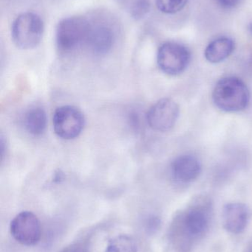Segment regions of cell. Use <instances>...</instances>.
I'll return each mask as SVG.
<instances>
[{"mask_svg":"<svg viewBox=\"0 0 252 252\" xmlns=\"http://www.w3.org/2000/svg\"><path fill=\"white\" fill-rule=\"evenodd\" d=\"M115 41L113 31L105 25H92L85 45L94 54L100 56L108 53Z\"/></svg>","mask_w":252,"mask_h":252,"instance_id":"obj_11","label":"cell"},{"mask_svg":"<svg viewBox=\"0 0 252 252\" xmlns=\"http://www.w3.org/2000/svg\"><path fill=\"white\" fill-rule=\"evenodd\" d=\"M45 111L41 107H34L27 111L24 116V126L28 133L34 136L42 134L47 127Z\"/></svg>","mask_w":252,"mask_h":252,"instance_id":"obj_13","label":"cell"},{"mask_svg":"<svg viewBox=\"0 0 252 252\" xmlns=\"http://www.w3.org/2000/svg\"><path fill=\"white\" fill-rule=\"evenodd\" d=\"M189 0H155L160 11L167 14H174L180 11L187 4Z\"/></svg>","mask_w":252,"mask_h":252,"instance_id":"obj_15","label":"cell"},{"mask_svg":"<svg viewBox=\"0 0 252 252\" xmlns=\"http://www.w3.org/2000/svg\"><path fill=\"white\" fill-rule=\"evenodd\" d=\"M250 220V211L246 204L240 202L226 204L222 211V224L226 232L232 235H241L247 229Z\"/></svg>","mask_w":252,"mask_h":252,"instance_id":"obj_9","label":"cell"},{"mask_svg":"<svg viewBox=\"0 0 252 252\" xmlns=\"http://www.w3.org/2000/svg\"><path fill=\"white\" fill-rule=\"evenodd\" d=\"M247 252H252V243L250 244V247L247 249Z\"/></svg>","mask_w":252,"mask_h":252,"instance_id":"obj_21","label":"cell"},{"mask_svg":"<svg viewBox=\"0 0 252 252\" xmlns=\"http://www.w3.org/2000/svg\"><path fill=\"white\" fill-rule=\"evenodd\" d=\"M220 5L226 8H232L239 3L240 0H216Z\"/></svg>","mask_w":252,"mask_h":252,"instance_id":"obj_19","label":"cell"},{"mask_svg":"<svg viewBox=\"0 0 252 252\" xmlns=\"http://www.w3.org/2000/svg\"><path fill=\"white\" fill-rule=\"evenodd\" d=\"M161 227V220L156 216H150L144 222V228L149 235H155Z\"/></svg>","mask_w":252,"mask_h":252,"instance_id":"obj_17","label":"cell"},{"mask_svg":"<svg viewBox=\"0 0 252 252\" xmlns=\"http://www.w3.org/2000/svg\"><path fill=\"white\" fill-rule=\"evenodd\" d=\"M189 50L183 44L177 42L164 43L158 49L157 62L164 73L177 75L187 68L190 62Z\"/></svg>","mask_w":252,"mask_h":252,"instance_id":"obj_5","label":"cell"},{"mask_svg":"<svg viewBox=\"0 0 252 252\" xmlns=\"http://www.w3.org/2000/svg\"><path fill=\"white\" fill-rule=\"evenodd\" d=\"M201 173V162L192 155L180 156L171 164L172 177L179 185L192 183L198 179Z\"/></svg>","mask_w":252,"mask_h":252,"instance_id":"obj_10","label":"cell"},{"mask_svg":"<svg viewBox=\"0 0 252 252\" xmlns=\"http://www.w3.org/2000/svg\"><path fill=\"white\" fill-rule=\"evenodd\" d=\"M10 232L16 242L33 247L36 245L41 238V223L32 212L23 211L16 215L10 222Z\"/></svg>","mask_w":252,"mask_h":252,"instance_id":"obj_7","label":"cell"},{"mask_svg":"<svg viewBox=\"0 0 252 252\" xmlns=\"http://www.w3.org/2000/svg\"><path fill=\"white\" fill-rule=\"evenodd\" d=\"M249 31H250V33L251 34L252 36V22L249 25Z\"/></svg>","mask_w":252,"mask_h":252,"instance_id":"obj_20","label":"cell"},{"mask_svg":"<svg viewBox=\"0 0 252 252\" xmlns=\"http://www.w3.org/2000/svg\"><path fill=\"white\" fill-rule=\"evenodd\" d=\"M127 6L133 17L136 19H142L149 11L150 0H130Z\"/></svg>","mask_w":252,"mask_h":252,"instance_id":"obj_16","label":"cell"},{"mask_svg":"<svg viewBox=\"0 0 252 252\" xmlns=\"http://www.w3.org/2000/svg\"><path fill=\"white\" fill-rule=\"evenodd\" d=\"M44 22L38 15L26 12L19 15L11 26V38L16 47L22 50L35 48L44 34Z\"/></svg>","mask_w":252,"mask_h":252,"instance_id":"obj_3","label":"cell"},{"mask_svg":"<svg viewBox=\"0 0 252 252\" xmlns=\"http://www.w3.org/2000/svg\"><path fill=\"white\" fill-rule=\"evenodd\" d=\"M213 99L216 106L223 112H241L250 103V90L240 78L226 77L216 84Z\"/></svg>","mask_w":252,"mask_h":252,"instance_id":"obj_2","label":"cell"},{"mask_svg":"<svg viewBox=\"0 0 252 252\" xmlns=\"http://www.w3.org/2000/svg\"><path fill=\"white\" fill-rule=\"evenodd\" d=\"M235 50V42L232 38L220 37L215 39L205 50L206 59L210 63H217L226 60Z\"/></svg>","mask_w":252,"mask_h":252,"instance_id":"obj_12","label":"cell"},{"mask_svg":"<svg viewBox=\"0 0 252 252\" xmlns=\"http://www.w3.org/2000/svg\"><path fill=\"white\" fill-rule=\"evenodd\" d=\"M214 204L204 195L194 197L176 212L167 230L169 244L176 252H191L208 234L213 223Z\"/></svg>","mask_w":252,"mask_h":252,"instance_id":"obj_1","label":"cell"},{"mask_svg":"<svg viewBox=\"0 0 252 252\" xmlns=\"http://www.w3.org/2000/svg\"><path fill=\"white\" fill-rule=\"evenodd\" d=\"M105 252H138V246L130 235H117L109 240Z\"/></svg>","mask_w":252,"mask_h":252,"instance_id":"obj_14","label":"cell"},{"mask_svg":"<svg viewBox=\"0 0 252 252\" xmlns=\"http://www.w3.org/2000/svg\"><path fill=\"white\" fill-rule=\"evenodd\" d=\"M61 252H89V251L84 244L76 243V244L68 246Z\"/></svg>","mask_w":252,"mask_h":252,"instance_id":"obj_18","label":"cell"},{"mask_svg":"<svg viewBox=\"0 0 252 252\" xmlns=\"http://www.w3.org/2000/svg\"><path fill=\"white\" fill-rule=\"evenodd\" d=\"M179 116L177 103L172 99L164 98L151 106L146 114V121L153 130L166 132L174 127Z\"/></svg>","mask_w":252,"mask_h":252,"instance_id":"obj_8","label":"cell"},{"mask_svg":"<svg viewBox=\"0 0 252 252\" xmlns=\"http://www.w3.org/2000/svg\"><path fill=\"white\" fill-rule=\"evenodd\" d=\"M85 120L82 112L73 106L58 108L53 115L55 133L63 139H73L81 134Z\"/></svg>","mask_w":252,"mask_h":252,"instance_id":"obj_6","label":"cell"},{"mask_svg":"<svg viewBox=\"0 0 252 252\" xmlns=\"http://www.w3.org/2000/svg\"><path fill=\"white\" fill-rule=\"evenodd\" d=\"M92 25L81 16H71L62 19L56 28V44L59 50L69 53L86 44Z\"/></svg>","mask_w":252,"mask_h":252,"instance_id":"obj_4","label":"cell"}]
</instances>
